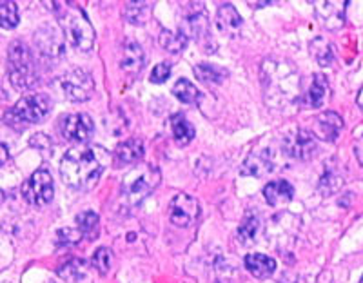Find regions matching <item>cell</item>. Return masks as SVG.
<instances>
[{
    "instance_id": "6da1fadb",
    "label": "cell",
    "mask_w": 363,
    "mask_h": 283,
    "mask_svg": "<svg viewBox=\"0 0 363 283\" xmlns=\"http://www.w3.org/2000/svg\"><path fill=\"white\" fill-rule=\"evenodd\" d=\"M109 156L102 148H73L64 155L60 177L74 189H91L108 165Z\"/></svg>"
},
{
    "instance_id": "7a4b0ae2",
    "label": "cell",
    "mask_w": 363,
    "mask_h": 283,
    "mask_svg": "<svg viewBox=\"0 0 363 283\" xmlns=\"http://www.w3.org/2000/svg\"><path fill=\"white\" fill-rule=\"evenodd\" d=\"M262 82H264L265 94H267V102L277 104V106H284V104L294 100L296 93L300 91L298 74L287 62H264Z\"/></svg>"
},
{
    "instance_id": "3957f363",
    "label": "cell",
    "mask_w": 363,
    "mask_h": 283,
    "mask_svg": "<svg viewBox=\"0 0 363 283\" xmlns=\"http://www.w3.org/2000/svg\"><path fill=\"white\" fill-rule=\"evenodd\" d=\"M158 184H160V172L155 165H136L122 180V196L129 204H140L144 198L153 193Z\"/></svg>"
},
{
    "instance_id": "277c9868",
    "label": "cell",
    "mask_w": 363,
    "mask_h": 283,
    "mask_svg": "<svg viewBox=\"0 0 363 283\" xmlns=\"http://www.w3.org/2000/svg\"><path fill=\"white\" fill-rule=\"evenodd\" d=\"M51 102L45 94H26L24 99L18 100L13 106L11 111L6 115V123H9L11 128H26L31 123H38L50 115Z\"/></svg>"
},
{
    "instance_id": "5b68a950",
    "label": "cell",
    "mask_w": 363,
    "mask_h": 283,
    "mask_svg": "<svg viewBox=\"0 0 363 283\" xmlns=\"http://www.w3.org/2000/svg\"><path fill=\"white\" fill-rule=\"evenodd\" d=\"M9 80L17 89H28L35 84V64L31 51L22 42H13L8 51Z\"/></svg>"
},
{
    "instance_id": "8992f818",
    "label": "cell",
    "mask_w": 363,
    "mask_h": 283,
    "mask_svg": "<svg viewBox=\"0 0 363 283\" xmlns=\"http://www.w3.org/2000/svg\"><path fill=\"white\" fill-rule=\"evenodd\" d=\"M62 24V33L67 38L74 50L79 51H89L95 44V29L91 26V22L87 21L86 15L79 9H73V11L66 13L60 21Z\"/></svg>"
},
{
    "instance_id": "52a82bcc",
    "label": "cell",
    "mask_w": 363,
    "mask_h": 283,
    "mask_svg": "<svg viewBox=\"0 0 363 283\" xmlns=\"http://www.w3.org/2000/svg\"><path fill=\"white\" fill-rule=\"evenodd\" d=\"M55 185L53 178L48 171H37L33 172L28 180L22 184V196L26 198L28 204L35 207L48 206L53 200Z\"/></svg>"
},
{
    "instance_id": "ba28073f",
    "label": "cell",
    "mask_w": 363,
    "mask_h": 283,
    "mask_svg": "<svg viewBox=\"0 0 363 283\" xmlns=\"http://www.w3.org/2000/svg\"><path fill=\"white\" fill-rule=\"evenodd\" d=\"M64 94L73 102H86L95 93V82L87 71L84 70H71L60 80Z\"/></svg>"
},
{
    "instance_id": "9c48e42d",
    "label": "cell",
    "mask_w": 363,
    "mask_h": 283,
    "mask_svg": "<svg viewBox=\"0 0 363 283\" xmlns=\"http://www.w3.org/2000/svg\"><path fill=\"white\" fill-rule=\"evenodd\" d=\"M200 214V204L194 196L187 193H180L171 200L169 204V218L171 222L178 227L193 226L194 220Z\"/></svg>"
},
{
    "instance_id": "30bf717a",
    "label": "cell",
    "mask_w": 363,
    "mask_h": 283,
    "mask_svg": "<svg viewBox=\"0 0 363 283\" xmlns=\"http://www.w3.org/2000/svg\"><path fill=\"white\" fill-rule=\"evenodd\" d=\"M284 151L294 160H309L316 151V138L306 129H294L284 136Z\"/></svg>"
},
{
    "instance_id": "8fae6325",
    "label": "cell",
    "mask_w": 363,
    "mask_h": 283,
    "mask_svg": "<svg viewBox=\"0 0 363 283\" xmlns=\"http://www.w3.org/2000/svg\"><path fill=\"white\" fill-rule=\"evenodd\" d=\"M35 44L38 51L48 58L62 57L66 51V37L55 26H42L35 33Z\"/></svg>"
},
{
    "instance_id": "7c38bea8",
    "label": "cell",
    "mask_w": 363,
    "mask_h": 283,
    "mask_svg": "<svg viewBox=\"0 0 363 283\" xmlns=\"http://www.w3.org/2000/svg\"><path fill=\"white\" fill-rule=\"evenodd\" d=\"M60 131H62V136L66 140L84 144V142H87V140L91 138L93 131H95V123H93V120H91L89 115L74 113V115H69L66 116V118H62Z\"/></svg>"
},
{
    "instance_id": "4fadbf2b",
    "label": "cell",
    "mask_w": 363,
    "mask_h": 283,
    "mask_svg": "<svg viewBox=\"0 0 363 283\" xmlns=\"http://www.w3.org/2000/svg\"><path fill=\"white\" fill-rule=\"evenodd\" d=\"M345 8L347 2H338V0H329V2H314V11L320 18L322 26H325L330 31L342 28L345 24Z\"/></svg>"
},
{
    "instance_id": "5bb4252c",
    "label": "cell",
    "mask_w": 363,
    "mask_h": 283,
    "mask_svg": "<svg viewBox=\"0 0 363 283\" xmlns=\"http://www.w3.org/2000/svg\"><path fill=\"white\" fill-rule=\"evenodd\" d=\"M343 129V118L335 111H325L318 115L313 122L314 138L325 140V142H336Z\"/></svg>"
},
{
    "instance_id": "9a60e30c",
    "label": "cell",
    "mask_w": 363,
    "mask_h": 283,
    "mask_svg": "<svg viewBox=\"0 0 363 283\" xmlns=\"http://www.w3.org/2000/svg\"><path fill=\"white\" fill-rule=\"evenodd\" d=\"M272 169H274L272 152L269 149H258L245 158L244 165L240 169V174L242 177H265Z\"/></svg>"
},
{
    "instance_id": "2e32d148",
    "label": "cell",
    "mask_w": 363,
    "mask_h": 283,
    "mask_svg": "<svg viewBox=\"0 0 363 283\" xmlns=\"http://www.w3.org/2000/svg\"><path fill=\"white\" fill-rule=\"evenodd\" d=\"M145 55L140 44H136L135 40H128L122 48V55H120V70L125 71L129 74L140 73L144 67Z\"/></svg>"
},
{
    "instance_id": "e0dca14e",
    "label": "cell",
    "mask_w": 363,
    "mask_h": 283,
    "mask_svg": "<svg viewBox=\"0 0 363 283\" xmlns=\"http://www.w3.org/2000/svg\"><path fill=\"white\" fill-rule=\"evenodd\" d=\"M242 17L233 4H220L216 13V26L227 37H236L242 29Z\"/></svg>"
},
{
    "instance_id": "ac0fdd59",
    "label": "cell",
    "mask_w": 363,
    "mask_h": 283,
    "mask_svg": "<svg viewBox=\"0 0 363 283\" xmlns=\"http://www.w3.org/2000/svg\"><path fill=\"white\" fill-rule=\"evenodd\" d=\"M293 196H294L293 185L285 180L269 182V184L264 187L265 201H267L269 206H272V207L284 206V204H287V201L293 200Z\"/></svg>"
},
{
    "instance_id": "d6986e66",
    "label": "cell",
    "mask_w": 363,
    "mask_h": 283,
    "mask_svg": "<svg viewBox=\"0 0 363 283\" xmlns=\"http://www.w3.org/2000/svg\"><path fill=\"white\" fill-rule=\"evenodd\" d=\"M144 156V142L138 138H129L115 149V162L118 165L136 164Z\"/></svg>"
},
{
    "instance_id": "ffe728a7",
    "label": "cell",
    "mask_w": 363,
    "mask_h": 283,
    "mask_svg": "<svg viewBox=\"0 0 363 283\" xmlns=\"http://www.w3.org/2000/svg\"><path fill=\"white\" fill-rule=\"evenodd\" d=\"M245 267L255 278L265 279L277 271V262L260 253H252V255L245 256Z\"/></svg>"
},
{
    "instance_id": "44dd1931",
    "label": "cell",
    "mask_w": 363,
    "mask_h": 283,
    "mask_svg": "<svg viewBox=\"0 0 363 283\" xmlns=\"http://www.w3.org/2000/svg\"><path fill=\"white\" fill-rule=\"evenodd\" d=\"M327 100H329V84H327V80L323 74H314L313 84H311L309 91L306 93V99H303V102H306L307 107H313V109H316V107L325 106Z\"/></svg>"
},
{
    "instance_id": "7402d4cb",
    "label": "cell",
    "mask_w": 363,
    "mask_h": 283,
    "mask_svg": "<svg viewBox=\"0 0 363 283\" xmlns=\"http://www.w3.org/2000/svg\"><path fill=\"white\" fill-rule=\"evenodd\" d=\"M193 71L199 80H202V82H207V84H220L223 82V78L227 77L225 70L215 66V64H207V62L196 64V66L193 67Z\"/></svg>"
},
{
    "instance_id": "603a6c76",
    "label": "cell",
    "mask_w": 363,
    "mask_h": 283,
    "mask_svg": "<svg viewBox=\"0 0 363 283\" xmlns=\"http://www.w3.org/2000/svg\"><path fill=\"white\" fill-rule=\"evenodd\" d=\"M171 129H173V136L178 145H187L194 138V128L191 126V122H187L186 116H173V120H171Z\"/></svg>"
},
{
    "instance_id": "cb8c5ba5",
    "label": "cell",
    "mask_w": 363,
    "mask_h": 283,
    "mask_svg": "<svg viewBox=\"0 0 363 283\" xmlns=\"http://www.w3.org/2000/svg\"><path fill=\"white\" fill-rule=\"evenodd\" d=\"M311 55L314 57V60L320 64V66H330L333 60H335V50L330 42H327L325 38H314L311 42Z\"/></svg>"
},
{
    "instance_id": "d4e9b609",
    "label": "cell",
    "mask_w": 363,
    "mask_h": 283,
    "mask_svg": "<svg viewBox=\"0 0 363 283\" xmlns=\"http://www.w3.org/2000/svg\"><path fill=\"white\" fill-rule=\"evenodd\" d=\"M160 44L165 51L169 53H180L186 50L187 45V33L186 31H162L160 33Z\"/></svg>"
},
{
    "instance_id": "484cf974",
    "label": "cell",
    "mask_w": 363,
    "mask_h": 283,
    "mask_svg": "<svg viewBox=\"0 0 363 283\" xmlns=\"http://www.w3.org/2000/svg\"><path fill=\"white\" fill-rule=\"evenodd\" d=\"M173 94L184 104H199L202 100V93L196 89L193 82H189L186 78H182V80L174 84Z\"/></svg>"
},
{
    "instance_id": "4316f807",
    "label": "cell",
    "mask_w": 363,
    "mask_h": 283,
    "mask_svg": "<svg viewBox=\"0 0 363 283\" xmlns=\"http://www.w3.org/2000/svg\"><path fill=\"white\" fill-rule=\"evenodd\" d=\"M342 185H343V177H342V172H340V169L335 167L330 162L329 164L325 162V172H323L322 180H320V187H322L323 193L325 194L336 193Z\"/></svg>"
},
{
    "instance_id": "83f0119b",
    "label": "cell",
    "mask_w": 363,
    "mask_h": 283,
    "mask_svg": "<svg viewBox=\"0 0 363 283\" xmlns=\"http://www.w3.org/2000/svg\"><path fill=\"white\" fill-rule=\"evenodd\" d=\"M124 17L131 24H145L149 17V2H128L124 8Z\"/></svg>"
},
{
    "instance_id": "f1b7e54d",
    "label": "cell",
    "mask_w": 363,
    "mask_h": 283,
    "mask_svg": "<svg viewBox=\"0 0 363 283\" xmlns=\"http://www.w3.org/2000/svg\"><path fill=\"white\" fill-rule=\"evenodd\" d=\"M18 24V8L15 2L0 0V28L13 29Z\"/></svg>"
},
{
    "instance_id": "f546056e",
    "label": "cell",
    "mask_w": 363,
    "mask_h": 283,
    "mask_svg": "<svg viewBox=\"0 0 363 283\" xmlns=\"http://www.w3.org/2000/svg\"><path fill=\"white\" fill-rule=\"evenodd\" d=\"M258 231H260V220L256 216H247L238 227V236L244 243H252L258 236Z\"/></svg>"
},
{
    "instance_id": "4dcf8cb0",
    "label": "cell",
    "mask_w": 363,
    "mask_h": 283,
    "mask_svg": "<svg viewBox=\"0 0 363 283\" xmlns=\"http://www.w3.org/2000/svg\"><path fill=\"white\" fill-rule=\"evenodd\" d=\"M77 223H79L80 233L91 236L93 233H96V227H99V214L93 211H84L82 214L77 216Z\"/></svg>"
},
{
    "instance_id": "1f68e13d",
    "label": "cell",
    "mask_w": 363,
    "mask_h": 283,
    "mask_svg": "<svg viewBox=\"0 0 363 283\" xmlns=\"http://www.w3.org/2000/svg\"><path fill=\"white\" fill-rule=\"evenodd\" d=\"M93 265L96 267V271L100 274L109 272V269H111V250L106 249V247H100L95 255H93Z\"/></svg>"
},
{
    "instance_id": "d6a6232c",
    "label": "cell",
    "mask_w": 363,
    "mask_h": 283,
    "mask_svg": "<svg viewBox=\"0 0 363 283\" xmlns=\"http://www.w3.org/2000/svg\"><path fill=\"white\" fill-rule=\"evenodd\" d=\"M82 271H84L82 260H71V262H67L66 265L60 269V276H62L64 279H67V282H74L79 276H82Z\"/></svg>"
},
{
    "instance_id": "836d02e7",
    "label": "cell",
    "mask_w": 363,
    "mask_h": 283,
    "mask_svg": "<svg viewBox=\"0 0 363 283\" xmlns=\"http://www.w3.org/2000/svg\"><path fill=\"white\" fill-rule=\"evenodd\" d=\"M171 77V64H167V62H160V64H157V66L153 67V71H151V82L153 84H164L167 78Z\"/></svg>"
},
{
    "instance_id": "e575fe53",
    "label": "cell",
    "mask_w": 363,
    "mask_h": 283,
    "mask_svg": "<svg viewBox=\"0 0 363 283\" xmlns=\"http://www.w3.org/2000/svg\"><path fill=\"white\" fill-rule=\"evenodd\" d=\"M9 158V149L4 144V140L0 138V165H4Z\"/></svg>"
},
{
    "instance_id": "d590c367",
    "label": "cell",
    "mask_w": 363,
    "mask_h": 283,
    "mask_svg": "<svg viewBox=\"0 0 363 283\" xmlns=\"http://www.w3.org/2000/svg\"><path fill=\"white\" fill-rule=\"evenodd\" d=\"M354 155H356V158H358L359 164L363 165V135L359 136L358 142H356V145H354Z\"/></svg>"
},
{
    "instance_id": "8d00e7d4",
    "label": "cell",
    "mask_w": 363,
    "mask_h": 283,
    "mask_svg": "<svg viewBox=\"0 0 363 283\" xmlns=\"http://www.w3.org/2000/svg\"><path fill=\"white\" fill-rule=\"evenodd\" d=\"M356 104H358V107L363 111V87H362V89H359L358 96H356Z\"/></svg>"
},
{
    "instance_id": "74e56055",
    "label": "cell",
    "mask_w": 363,
    "mask_h": 283,
    "mask_svg": "<svg viewBox=\"0 0 363 283\" xmlns=\"http://www.w3.org/2000/svg\"><path fill=\"white\" fill-rule=\"evenodd\" d=\"M359 283H363V276H362V279H359Z\"/></svg>"
}]
</instances>
